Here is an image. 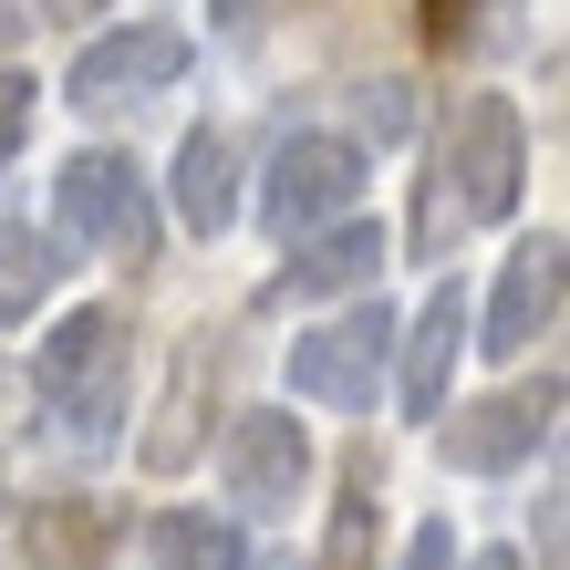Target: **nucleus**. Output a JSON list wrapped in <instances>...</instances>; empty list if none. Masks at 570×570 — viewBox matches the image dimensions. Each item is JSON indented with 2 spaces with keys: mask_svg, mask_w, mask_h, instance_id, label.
<instances>
[{
  "mask_svg": "<svg viewBox=\"0 0 570 570\" xmlns=\"http://www.w3.org/2000/svg\"><path fill=\"white\" fill-rule=\"evenodd\" d=\"M177 73H187V31H177V21H125V31H94V42L73 52L62 94H73L83 115H115V105L166 94Z\"/></svg>",
  "mask_w": 570,
  "mask_h": 570,
  "instance_id": "6",
  "label": "nucleus"
},
{
  "mask_svg": "<svg viewBox=\"0 0 570 570\" xmlns=\"http://www.w3.org/2000/svg\"><path fill=\"white\" fill-rule=\"evenodd\" d=\"M374 281H384V228L374 218H332V228H312V239H291L281 281L259 301L291 312V301H343V291H374Z\"/></svg>",
  "mask_w": 570,
  "mask_h": 570,
  "instance_id": "9",
  "label": "nucleus"
},
{
  "mask_svg": "<svg viewBox=\"0 0 570 570\" xmlns=\"http://www.w3.org/2000/svg\"><path fill=\"white\" fill-rule=\"evenodd\" d=\"M405 570H456V529H446V519H425L415 540H405Z\"/></svg>",
  "mask_w": 570,
  "mask_h": 570,
  "instance_id": "22",
  "label": "nucleus"
},
{
  "mask_svg": "<svg viewBox=\"0 0 570 570\" xmlns=\"http://www.w3.org/2000/svg\"><path fill=\"white\" fill-rule=\"evenodd\" d=\"M208 374H218V353H208V332H197L177 353V384H166V415L146 435V466H187L197 456V394H208Z\"/></svg>",
  "mask_w": 570,
  "mask_h": 570,
  "instance_id": "16",
  "label": "nucleus"
},
{
  "mask_svg": "<svg viewBox=\"0 0 570 570\" xmlns=\"http://www.w3.org/2000/svg\"><path fill=\"white\" fill-rule=\"evenodd\" d=\"M550 415H560V374L519 384V394H488V405H456L446 466H456V478H509V466H529L550 446Z\"/></svg>",
  "mask_w": 570,
  "mask_h": 570,
  "instance_id": "7",
  "label": "nucleus"
},
{
  "mask_svg": "<svg viewBox=\"0 0 570 570\" xmlns=\"http://www.w3.org/2000/svg\"><path fill=\"white\" fill-rule=\"evenodd\" d=\"M52 239H83V249L146 259V249H156V208H146L136 156H115V146L62 156V177H52Z\"/></svg>",
  "mask_w": 570,
  "mask_h": 570,
  "instance_id": "3",
  "label": "nucleus"
},
{
  "mask_svg": "<svg viewBox=\"0 0 570 570\" xmlns=\"http://www.w3.org/2000/svg\"><path fill=\"white\" fill-rule=\"evenodd\" d=\"M249 11H259V0H218V21H228V31H239V21H249Z\"/></svg>",
  "mask_w": 570,
  "mask_h": 570,
  "instance_id": "26",
  "label": "nucleus"
},
{
  "mask_svg": "<svg viewBox=\"0 0 570 570\" xmlns=\"http://www.w3.org/2000/svg\"><path fill=\"white\" fill-rule=\"evenodd\" d=\"M52 415H62V435H73V446H115V425H125V353L105 363V374H83Z\"/></svg>",
  "mask_w": 570,
  "mask_h": 570,
  "instance_id": "18",
  "label": "nucleus"
},
{
  "mask_svg": "<svg viewBox=\"0 0 570 570\" xmlns=\"http://www.w3.org/2000/svg\"><path fill=\"white\" fill-rule=\"evenodd\" d=\"M415 125V83L405 73H374V83H353V146L374 136V146H394Z\"/></svg>",
  "mask_w": 570,
  "mask_h": 570,
  "instance_id": "20",
  "label": "nucleus"
},
{
  "mask_svg": "<svg viewBox=\"0 0 570 570\" xmlns=\"http://www.w3.org/2000/svg\"><path fill=\"white\" fill-rule=\"evenodd\" d=\"M105 550H115V519L94 498H42L21 529V570H105Z\"/></svg>",
  "mask_w": 570,
  "mask_h": 570,
  "instance_id": "13",
  "label": "nucleus"
},
{
  "mask_svg": "<svg viewBox=\"0 0 570 570\" xmlns=\"http://www.w3.org/2000/svg\"><path fill=\"white\" fill-rule=\"evenodd\" d=\"M31 115H42V83H31V73H11V62H0V166H11V156L31 146Z\"/></svg>",
  "mask_w": 570,
  "mask_h": 570,
  "instance_id": "21",
  "label": "nucleus"
},
{
  "mask_svg": "<svg viewBox=\"0 0 570 570\" xmlns=\"http://www.w3.org/2000/svg\"><path fill=\"white\" fill-rule=\"evenodd\" d=\"M456 353H466V291H425V312L415 322H394V405H405L415 425L446 415V374H456Z\"/></svg>",
  "mask_w": 570,
  "mask_h": 570,
  "instance_id": "10",
  "label": "nucleus"
},
{
  "mask_svg": "<svg viewBox=\"0 0 570 570\" xmlns=\"http://www.w3.org/2000/svg\"><path fill=\"white\" fill-rule=\"evenodd\" d=\"M73 271L62 259V239L52 228H31V218H0V322H31L52 301V281Z\"/></svg>",
  "mask_w": 570,
  "mask_h": 570,
  "instance_id": "14",
  "label": "nucleus"
},
{
  "mask_svg": "<svg viewBox=\"0 0 570 570\" xmlns=\"http://www.w3.org/2000/svg\"><path fill=\"white\" fill-rule=\"evenodd\" d=\"M125 353V312L115 301H83V312H62L42 332V363H31V384H42V405H62L83 374H105V363Z\"/></svg>",
  "mask_w": 570,
  "mask_h": 570,
  "instance_id": "11",
  "label": "nucleus"
},
{
  "mask_svg": "<svg viewBox=\"0 0 570 570\" xmlns=\"http://www.w3.org/2000/svg\"><path fill=\"white\" fill-rule=\"evenodd\" d=\"M519 0H425V42L435 52H498V42H519Z\"/></svg>",
  "mask_w": 570,
  "mask_h": 570,
  "instance_id": "17",
  "label": "nucleus"
},
{
  "mask_svg": "<svg viewBox=\"0 0 570 570\" xmlns=\"http://www.w3.org/2000/svg\"><path fill=\"white\" fill-rule=\"evenodd\" d=\"M94 11H115V0H42V21H94Z\"/></svg>",
  "mask_w": 570,
  "mask_h": 570,
  "instance_id": "24",
  "label": "nucleus"
},
{
  "mask_svg": "<svg viewBox=\"0 0 570 570\" xmlns=\"http://www.w3.org/2000/svg\"><path fill=\"white\" fill-rule=\"evenodd\" d=\"M322 570H374V456H363L353 478H343V509H332Z\"/></svg>",
  "mask_w": 570,
  "mask_h": 570,
  "instance_id": "19",
  "label": "nucleus"
},
{
  "mask_svg": "<svg viewBox=\"0 0 570 570\" xmlns=\"http://www.w3.org/2000/svg\"><path fill=\"white\" fill-rule=\"evenodd\" d=\"M156 560L166 570H249L239 519H228V509H166L156 519Z\"/></svg>",
  "mask_w": 570,
  "mask_h": 570,
  "instance_id": "15",
  "label": "nucleus"
},
{
  "mask_svg": "<svg viewBox=\"0 0 570 570\" xmlns=\"http://www.w3.org/2000/svg\"><path fill=\"white\" fill-rule=\"evenodd\" d=\"M529 177V125L509 94H466L435 136V177H425V239H456V228H488L519 208Z\"/></svg>",
  "mask_w": 570,
  "mask_h": 570,
  "instance_id": "1",
  "label": "nucleus"
},
{
  "mask_svg": "<svg viewBox=\"0 0 570 570\" xmlns=\"http://www.w3.org/2000/svg\"><path fill=\"white\" fill-rule=\"evenodd\" d=\"M466 570H529V560L519 550H488V560H466Z\"/></svg>",
  "mask_w": 570,
  "mask_h": 570,
  "instance_id": "25",
  "label": "nucleus"
},
{
  "mask_svg": "<svg viewBox=\"0 0 570 570\" xmlns=\"http://www.w3.org/2000/svg\"><path fill=\"white\" fill-rule=\"evenodd\" d=\"M166 197H177V218L197 228V239H218V228L239 218V146H228L218 125H197V136L177 146V177H166Z\"/></svg>",
  "mask_w": 570,
  "mask_h": 570,
  "instance_id": "12",
  "label": "nucleus"
},
{
  "mask_svg": "<svg viewBox=\"0 0 570 570\" xmlns=\"http://www.w3.org/2000/svg\"><path fill=\"white\" fill-rule=\"evenodd\" d=\"M353 197H363V146L353 136H281L271 156V177H259V218H271V239H312V228L332 218H353Z\"/></svg>",
  "mask_w": 570,
  "mask_h": 570,
  "instance_id": "4",
  "label": "nucleus"
},
{
  "mask_svg": "<svg viewBox=\"0 0 570 570\" xmlns=\"http://www.w3.org/2000/svg\"><path fill=\"white\" fill-rule=\"evenodd\" d=\"M384 363H394V312L374 291L353 301V312H332V322H312L301 343H281V374H291V394L301 405H332V415H363L384 394Z\"/></svg>",
  "mask_w": 570,
  "mask_h": 570,
  "instance_id": "2",
  "label": "nucleus"
},
{
  "mask_svg": "<svg viewBox=\"0 0 570 570\" xmlns=\"http://www.w3.org/2000/svg\"><path fill=\"white\" fill-rule=\"evenodd\" d=\"M540 570H560V488L540 498Z\"/></svg>",
  "mask_w": 570,
  "mask_h": 570,
  "instance_id": "23",
  "label": "nucleus"
},
{
  "mask_svg": "<svg viewBox=\"0 0 570 570\" xmlns=\"http://www.w3.org/2000/svg\"><path fill=\"white\" fill-rule=\"evenodd\" d=\"M550 322H560V228H540V239L509 249V271H498V291H488V322H466V343L498 353V363H519V353L550 343Z\"/></svg>",
  "mask_w": 570,
  "mask_h": 570,
  "instance_id": "8",
  "label": "nucleus"
},
{
  "mask_svg": "<svg viewBox=\"0 0 570 570\" xmlns=\"http://www.w3.org/2000/svg\"><path fill=\"white\" fill-rule=\"evenodd\" d=\"M218 488H228V519H281V509H301V488H312V425H291V405L228 415Z\"/></svg>",
  "mask_w": 570,
  "mask_h": 570,
  "instance_id": "5",
  "label": "nucleus"
},
{
  "mask_svg": "<svg viewBox=\"0 0 570 570\" xmlns=\"http://www.w3.org/2000/svg\"><path fill=\"white\" fill-rule=\"evenodd\" d=\"M0 509H11V478H0Z\"/></svg>",
  "mask_w": 570,
  "mask_h": 570,
  "instance_id": "27",
  "label": "nucleus"
}]
</instances>
